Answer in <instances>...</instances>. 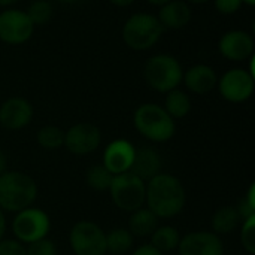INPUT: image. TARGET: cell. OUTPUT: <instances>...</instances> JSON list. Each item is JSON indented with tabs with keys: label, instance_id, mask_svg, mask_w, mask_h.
Segmentation results:
<instances>
[{
	"label": "cell",
	"instance_id": "obj_1",
	"mask_svg": "<svg viewBox=\"0 0 255 255\" xmlns=\"http://www.w3.org/2000/svg\"><path fill=\"white\" fill-rule=\"evenodd\" d=\"M187 202L184 184L173 175L160 173L146 182V208L158 218H173L179 215Z\"/></svg>",
	"mask_w": 255,
	"mask_h": 255
},
{
	"label": "cell",
	"instance_id": "obj_2",
	"mask_svg": "<svg viewBox=\"0 0 255 255\" xmlns=\"http://www.w3.org/2000/svg\"><path fill=\"white\" fill-rule=\"evenodd\" d=\"M37 197L36 181L24 172H4L0 176V209L19 212L30 208Z\"/></svg>",
	"mask_w": 255,
	"mask_h": 255
},
{
	"label": "cell",
	"instance_id": "obj_3",
	"mask_svg": "<svg viewBox=\"0 0 255 255\" xmlns=\"http://www.w3.org/2000/svg\"><path fill=\"white\" fill-rule=\"evenodd\" d=\"M136 130L148 140L155 143L169 142L176 133L175 120L157 103L140 105L133 115Z\"/></svg>",
	"mask_w": 255,
	"mask_h": 255
},
{
	"label": "cell",
	"instance_id": "obj_4",
	"mask_svg": "<svg viewBox=\"0 0 255 255\" xmlns=\"http://www.w3.org/2000/svg\"><path fill=\"white\" fill-rule=\"evenodd\" d=\"M164 28L152 13L139 12L127 18L123 25V42L133 51H148L158 43Z\"/></svg>",
	"mask_w": 255,
	"mask_h": 255
},
{
	"label": "cell",
	"instance_id": "obj_5",
	"mask_svg": "<svg viewBox=\"0 0 255 255\" xmlns=\"http://www.w3.org/2000/svg\"><path fill=\"white\" fill-rule=\"evenodd\" d=\"M143 76L152 90L166 94L182 84L184 69L176 57L170 54H157L145 63Z\"/></svg>",
	"mask_w": 255,
	"mask_h": 255
},
{
	"label": "cell",
	"instance_id": "obj_6",
	"mask_svg": "<svg viewBox=\"0 0 255 255\" xmlns=\"http://www.w3.org/2000/svg\"><path fill=\"white\" fill-rule=\"evenodd\" d=\"M108 191L114 205L118 209L126 212H134L143 208L145 205L146 182L131 172H124L114 176Z\"/></svg>",
	"mask_w": 255,
	"mask_h": 255
},
{
	"label": "cell",
	"instance_id": "obj_7",
	"mask_svg": "<svg viewBox=\"0 0 255 255\" xmlns=\"http://www.w3.org/2000/svg\"><path fill=\"white\" fill-rule=\"evenodd\" d=\"M51 220L48 214L39 208H27L16 212L12 221V232L21 244H31L48 236Z\"/></svg>",
	"mask_w": 255,
	"mask_h": 255
},
{
	"label": "cell",
	"instance_id": "obj_8",
	"mask_svg": "<svg viewBox=\"0 0 255 255\" xmlns=\"http://www.w3.org/2000/svg\"><path fill=\"white\" fill-rule=\"evenodd\" d=\"M69 244L76 255L106 254V233L93 221H78L70 229Z\"/></svg>",
	"mask_w": 255,
	"mask_h": 255
},
{
	"label": "cell",
	"instance_id": "obj_9",
	"mask_svg": "<svg viewBox=\"0 0 255 255\" xmlns=\"http://www.w3.org/2000/svg\"><path fill=\"white\" fill-rule=\"evenodd\" d=\"M34 24L25 10L6 7L0 12V40L7 45H22L31 39Z\"/></svg>",
	"mask_w": 255,
	"mask_h": 255
},
{
	"label": "cell",
	"instance_id": "obj_10",
	"mask_svg": "<svg viewBox=\"0 0 255 255\" xmlns=\"http://www.w3.org/2000/svg\"><path fill=\"white\" fill-rule=\"evenodd\" d=\"M254 76L241 67H235L227 70L218 79V90L223 99L230 103H244L247 102L254 93Z\"/></svg>",
	"mask_w": 255,
	"mask_h": 255
},
{
	"label": "cell",
	"instance_id": "obj_11",
	"mask_svg": "<svg viewBox=\"0 0 255 255\" xmlns=\"http://www.w3.org/2000/svg\"><path fill=\"white\" fill-rule=\"evenodd\" d=\"M102 143V131L93 123L73 124L64 133V146L75 155H88Z\"/></svg>",
	"mask_w": 255,
	"mask_h": 255
},
{
	"label": "cell",
	"instance_id": "obj_12",
	"mask_svg": "<svg viewBox=\"0 0 255 255\" xmlns=\"http://www.w3.org/2000/svg\"><path fill=\"white\" fill-rule=\"evenodd\" d=\"M179 255H224V244L214 232H191L181 238Z\"/></svg>",
	"mask_w": 255,
	"mask_h": 255
},
{
	"label": "cell",
	"instance_id": "obj_13",
	"mask_svg": "<svg viewBox=\"0 0 255 255\" xmlns=\"http://www.w3.org/2000/svg\"><path fill=\"white\" fill-rule=\"evenodd\" d=\"M218 51L230 61H247L254 55V39L248 31L230 30L221 36Z\"/></svg>",
	"mask_w": 255,
	"mask_h": 255
},
{
	"label": "cell",
	"instance_id": "obj_14",
	"mask_svg": "<svg viewBox=\"0 0 255 255\" xmlns=\"http://www.w3.org/2000/svg\"><path fill=\"white\" fill-rule=\"evenodd\" d=\"M33 105L24 97H10L0 106V124L7 130H21L33 120Z\"/></svg>",
	"mask_w": 255,
	"mask_h": 255
},
{
	"label": "cell",
	"instance_id": "obj_15",
	"mask_svg": "<svg viewBox=\"0 0 255 255\" xmlns=\"http://www.w3.org/2000/svg\"><path fill=\"white\" fill-rule=\"evenodd\" d=\"M136 148L126 139H117L111 142L103 152V166L115 176L128 172L133 166Z\"/></svg>",
	"mask_w": 255,
	"mask_h": 255
},
{
	"label": "cell",
	"instance_id": "obj_16",
	"mask_svg": "<svg viewBox=\"0 0 255 255\" xmlns=\"http://www.w3.org/2000/svg\"><path fill=\"white\" fill-rule=\"evenodd\" d=\"M182 82L191 93L205 96L217 87L218 75L211 66L200 63V64H194L188 67L184 72Z\"/></svg>",
	"mask_w": 255,
	"mask_h": 255
},
{
	"label": "cell",
	"instance_id": "obj_17",
	"mask_svg": "<svg viewBox=\"0 0 255 255\" xmlns=\"http://www.w3.org/2000/svg\"><path fill=\"white\" fill-rule=\"evenodd\" d=\"M163 28L169 30H181L187 27L193 18L191 7L184 0H170L160 6V12L157 15Z\"/></svg>",
	"mask_w": 255,
	"mask_h": 255
},
{
	"label": "cell",
	"instance_id": "obj_18",
	"mask_svg": "<svg viewBox=\"0 0 255 255\" xmlns=\"http://www.w3.org/2000/svg\"><path fill=\"white\" fill-rule=\"evenodd\" d=\"M161 167H163V163H161L160 154L154 148L142 146L136 149L134 161L128 172L134 173L137 178L148 182L149 179L161 173Z\"/></svg>",
	"mask_w": 255,
	"mask_h": 255
},
{
	"label": "cell",
	"instance_id": "obj_19",
	"mask_svg": "<svg viewBox=\"0 0 255 255\" xmlns=\"http://www.w3.org/2000/svg\"><path fill=\"white\" fill-rule=\"evenodd\" d=\"M158 217L149 211L148 208H140L131 212L128 220V230L134 238H146L151 236L158 227Z\"/></svg>",
	"mask_w": 255,
	"mask_h": 255
},
{
	"label": "cell",
	"instance_id": "obj_20",
	"mask_svg": "<svg viewBox=\"0 0 255 255\" xmlns=\"http://www.w3.org/2000/svg\"><path fill=\"white\" fill-rule=\"evenodd\" d=\"M242 221L236 206H221L220 209L215 211L212 217V232L218 236L221 235H229L236 230L239 223Z\"/></svg>",
	"mask_w": 255,
	"mask_h": 255
},
{
	"label": "cell",
	"instance_id": "obj_21",
	"mask_svg": "<svg viewBox=\"0 0 255 255\" xmlns=\"http://www.w3.org/2000/svg\"><path fill=\"white\" fill-rule=\"evenodd\" d=\"M191 99L190 96L179 90V88H175L169 93H166V100H164V109L166 112L173 118V120H179V118H184L190 114L191 111Z\"/></svg>",
	"mask_w": 255,
	"mask_h": 255
},
{
	"label": "cell",
	"instance_id": "obj_22",
	"mask_svg": "<svg viewBox=\"0 0 255 255\" xmlns=\"http://www.w3.org/2000/svg\"><path fill=\"white\" fill-rule=\"evenodd\" d=\"M134 245V236L128 229L117 227L106 233V253L121 255L128 253Z\"/></svg>",
	"mask_w": 255,
	"mask_h": 255
},
{
	"label": "cell",
	"instance_id": "obj_23",
	"mask_svg": "<svg viewBox=\"0 0 255 255\" xmlns=\"http://www.w3.org/2000/svg\"><path fill=\"white\" fill-rule=\"evenodd\" d=\"M181 235L178 229L172 226H158L151 235V245L155 247L160 253H170L178 248L181 242Z\"/></svg>",
	"mask_w": 255,
	"mask_h": 255
},
{
	"label": "cell",
	"instance_id": "obj_24",
	"mask_svg": "<svg viewBox=\"0 0 255 255\" xmlns=\"http://www.w3.org/2000/svg\"><path fill=\"white\" fill-rule=\"evenodd\" d=\"M36 140L40 145V148L46 151H55L64 146V131L54 124H48L37 131Z\"/></svg>",
	"mask_w": 255,
	"mask_h": 255
},
{
	"label": "cell",
	"instance_id": "obj_25",
	"mask_svg": "<svg viewBox=\"0 0 255 255\" xmlns=\"http://www.w3.org/2000/svg\"><path fill=\"white\" fill-rule=\"evenodd\" d=\"M112 179H114V175L103 164H96L90 167L85 175L87 185L96 191H108Z\"/></svg>",
	"mask_w": 255,
	"mask_h": 255
},
{
	"label": "cell",
	"instance_id": "obj_26",
	"mask_svg": "<svg viewBox=\"0 0 255 255\" xmlns=\"http://www.w3.org/2000/svg\"><path fill=\"white\" fill-rule=\"evenodd\" d=\"M25 12L31 19V22L34 24V27L48 24L54 16L52 4L48 0H34Z\"/></svg>",
	"mask_w": 255,
	"mask_h": 255
},
{
	"label": "cell",
	"instance_id": "obj_27",
	"mask_svg": "<svg viewBox=\"0 0 255 255\" xmlns=\"http://www.w3.org/2000/svg\"><path fill=\"white\" fill-rule=\"evenodd\" d=\"M241 244L248 254H255V215H251L242 221Z\"/></svg>",
	"mask_w": 255,
	"mask_h": 255
},
{
	"label": "cell",
	"instance_id": "obj_28",
	"mask_svg": "<svg viewBox=\"0 0 255 255\" xmlns=\"http://www.w3.org/2000/svg\"><path fill=\"white\" fill-rule=\"evenodd\" d=\"M27 250V255H57V245L54 244V241L51 239H39L36 242L28 244Z\"/></svg>",
	"mask_w": 255,
	"mask_h": 255
},
{
	"label": "cell",
	"instance_id": "obj_29",
	"mask_svg": "<svg viewBox=\"0 0 255 255\" xmlns=\"http://www.w3.org/2000/svg\"><path fill=\"white\" fill-rule=\"evenodd\" d=\"M0 255H27L24 244L13 239H1L0 241Z\"/></svg>",
	"mask_w": 255,
	"mask_h": 255
},
{
	"label": "cell",
	"instance_id": "obj_30",
	"mask_svg": "<svg viewBox=\"0 0 255 255\" xmlns=\"http://www.w3.org/2000/svg\"><path fill=\"white\" fill-rule=\"evenodd\" d=\"M242 0H214L215 9L223 15H235L242 7Z\"/></svg>",
	"mask_w": 255,
	"mask_h": 255
},
{
	"label": "cell",
	"instance_id": "obj_31",
	"mask_svg": "<svg viewBox=\"0 0 255 255\" xmlns=\"http://www.w3.org/2000/svg\"><path fill=\"white\" fill-rule=\"evenodd\" d=\"M131 255H163V253H160L155 247H152L151 244H145L136 248V251Z\"/></svg>",
	"mask_w": 255,
	"mask_h": 255
},
{
	"label": "cell",
	"instance_id": "obj_32",
	"mask_svg": "<svg viewBox=\"0 0 255 255\" xmlns=\"http://www.w3.org/2000/svg\"><path fill=\"white\" fill-rule=\"evenodd\" d=\"M244 202H245V203H247L253 211H255V185L254 184L250 187L248 193L244 196Z\"/></svg>",
	"mask_w": 255,
	"mask_h": 255
},
{
	"label": "cell",
	"instance_id": "obj_33",
	"mask_svg": "<svg viewBox=\"0 0 255 255\" xmlns=\"http://www.w3.org/2000/svg\"><path fill=\"white\" fill-rule=\"evenodd\" d=\"M7 172V158H6V154L0 149V176Z\"/></svg>",
	"mask_w": 255,
	"mask_h": 255
},
{
	"label": "cell",
	"instance_id": "obj_34",
	"mask_svg": "<svg viewBox=\"0 0 255 255\" xmlns=\"http://www.w3.org/2000/svg\"><path fill=\"white\" fill-rule=\"evenodd\" d=\"M109 1L117 7H127V6H131L136 0H109Z\"/></svg>",
	"mask_w": 255,
	"mask_h": 255
},
{
	"label": "cell",
	"instance_id": "obj_35",
	"mask_svg": "<svg viewBox=\"0 0 255 255\" xmlns=\"http://www.w3.org/2000/svg\"><path fill=\"white\" fill-rule=\"evenodd\" d=\"M4 232H6V218H4V212L0 209V241L4 238Z\"/></svg>",
	"mask_w": 255,
	"mask_h": 255
},
{
	"label": "cell",
	"instance_id": "obj_36",
	"mask_svg": "<svg viewBox=\"0 0 255 255\" xmlns=\"http://www.w3.org/2000/svg\"><path fill=\"white\" fill-rule=\"evenodd\" d=\"M19 0H0V7H12L13 4H16Z\"/></svg>",
	"mask_w": 255,
	"mask_h": 255
},
{
	"label": "cell",
	"instance_id": "obj_37",
	"mask_svg": "<svg viewBox=\"0 0 255 255\" xmlns=\"http://www.w3.org/2000/svg\"><path fill=\"white\" fill-rule=\"evenodd\" d=\"M146 1L151 3V4H154V6H161V4H164V3H167L170 0H146Z\"/></svg>",
	"mask_w": 255,
	"mask_h": 255
},
{
	"label": "cell",
	"instance_id": "obj_38",
	"mask_svg": "<svg viewBox=\"0 0 255 255\" xmlns=\"http://www.w3.org/2000/svg\"><path fill=\"white\" fill-rule=\"evenodd\" d=\"M209 0H187V3H193V4H205Z\"/></svg>",
	"mask_w": 255,
	"mask_h": 255
},
{
	"label": "cell",
	"instance_id": "obj_39",
	"mask_svg": "<svg viewBox=\"0 0 255 255\" xmlns=\"http://www.w3.org/2000/svg\"><path fill=\"white\" fill-rule=\"evenodd\" d=\"M242 3H244V4H247V6H250V7L255 6V0H242Z\"/></svg>",
	"mask_w": 255,
	"mask_h": 255
},
{
	"label": "cell",
	"instance_id": "obj_40",
	"mask_svg": "<svg viewBox=\"0 0 255 255\" xmlns=\"http://www.w3.org/2000/svg\"><path fill=\"white\" fill-rule=\"evenodd\" d=\"M57 1H60V3H66V4H72V3H76V1H79V0H57Z\"/></svg>",
	"mask_w": 255,
	"mask_h": 255
}]
</instances>
